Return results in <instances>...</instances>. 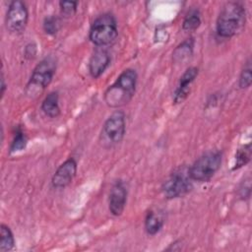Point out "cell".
<instances>
[{
  "mask_svg": "<svg viewBox=\"0 0 252 252\" xmlns=\"http://www.w3.org/2000/svg\"><path fill=\"white\" fill-rule=\"evenodd\" d=\"M138 74L135 69L127 68L121 72L116 81L109 86L103 95L107 106L118 108L127 104L135 94Z\"/></svg>",
  "mask_w": 252,
  "mask_h": 252,
  "instance_id": "cell-1",
  "label": "cell"
},
{
  "mask_svg": "<svg viewBox=\"0 0 252 252\" xmlns=\"http://www.w3.org/2000/svg\"><path fill=\"white\" fill-rule=\"evenodd\" d=\"M246 10L239 2H227L221 8L217 22L216 32L222 38H230L245 28Z\"/></svg>",
  "mask_w": 252,
  "mask_h": 252,
  "instance_id": "cell-2",
  "label": "cell"
},
{
  "mask_svg": "<svg viewBox=\"0 0 252 252\" xmlns=\"http://www.w3.org/2000/svg\"><path fill=\"white\" fill-rule=\"evenodd\" d=\"M118 35V28L115 17L110 13L97 16L91 25L89 32L90 40L96 46H104L112 43Z\"/></svg>",
  "mask_w": 252,
  "mask_h": 252,
  "instance_id": "cell-3",
  "label": "cell"
},
{
  "mask_svg": "<svg viewBox=\"0 0 252 252\" xmlns=\"http://www.w3.org/2000/svg\"><path fill=\"white\" fill-rule=\"evenodd\" d=\"M222 154L220 151H209L200 156L188 167V172L193 181L207 182L220 168Z\"/></svg>",
  "mask_w": 252,
  "mask_h": 252,
  "instance_id": "cell-4",
  "label": "cell"
},
{
  "mask_svg": "<svg viewBox=\"0 0 252 252\" xmlns=\"http://www.w3.org/2000/svg\"><path fill=\"white\" fill-rule=\"evenodd\" d=\"M56 71V60L53 56L44 57L33 68L27 84L26 92L29 95L42 92L52 81Z\"/></svg>",
  "mask_w": 252,
  "mask_h": 252,
  "instance_id": "cell-5",
  "label": "cell"
},
{
  "mask_svg": "<svg viewBox=\"0 0 252 252\" xmlns=\"http://www.w3.org/2000/svg\"><path fill=\"white\" fill-rule=\"evenodd\" d=\"M126 133V116L121 110L112 112L104 121L99 142L105 148H111L122 142Z\"/></svg>",
  "mask_w": 252,
  "mask_h": 252,
  "instance_id": "cell-6",
  "label": "cell"
},
{
  "mask_svg": "<svg viewBox=\"0 0 252 252\" xmlns=\"http://www.w3.org/2000/svg\"><path fill=\"white\" fill-rule=\"evenodd\" d=\"M192 182L188 167L179 166L174 169L162 183L161 191L166 199L183 197L192 189Z\"/></svg>",
  "mask_w": 252,
  "mask_h": 252,
  "instance_id": "cell-7",
  "label": "cell"
},
{
  "mask_svg": "<svg viewBox=\"0 0 252 252\" xmlns=\"http://www.w3.org/2000/svg\"><path fill=\"white\" fill-rule=\"evenodd\" d=\"M29 20V12L26 4L21 0H14L9 3L5 26L11 33H21L25 31Z\"/></svg>",
  "mask_w": 252,
  "mask_h": 252,
  "instance_id": "cell-8",
  "label": "cell"
},
{
  "mask_svg": "<svg viewBox=\"0 0 252 252\" xmlns=\"http://www.w3.org/2000/svg\"><path fill=\"white\" fill-rule=\"evenodd\" d=\"M128 196V189L126 183L119 179L116 180L109 191L108 196V210L110 214L114 217H119L122 215Z\"/></svg>",
  "mask_w": 252,
  "mask_h": 252,
  "instance_id": "cell-9",
  "label": "cell"
},
{
  "mask_svg": "<svg viewBox=\"0 0 252 252\" xmlns=\"http://www.w3.org/2000/svg\"><path fill=\"white\" fill-rule=\"evenodd\" d=\"M78 169L77 161L74 158H69L63 161L55 170L51 178V185L55 189L67 187L75 178Z\"/></svg>",
  "mask_w": 252,
  "mask_h": 252,
  "instance_id": "cell-10",
  "label": "cell"
},
{
  "mask_svg": "<svg viewBox=\"0 0 252 252\" xmlns=\"http://www.w3.org/2000/svg\"><path fill=\"white\" fill-rule=\"evenodd\" d=\"M198 74H199V69L194 66L189 67L184 71V73L180 77L177 87L173 93L172 100H173L174 104L181 103L187 98V96L190 93V90H191V85L197 78Z\"/></svg>",
  "mask_w": 252,
  "mask_h": 252,
  "instance_id": "cell-11",
  "label": "cell"
},
{
  "mask_svg": "<svg viewBox=\"0 0 252 252\" xmlns=\"http://www.w3.org/2000/svg\"><path fill=\"white\" fill-rule=\"evenodd\" d=\"M109 64H110L109 53L102 48L95 49L92 54L88 64L89 73L91 77L94 79H97L98 77H100L104 73L106 68L109 66Z\"/></svg>",
  "mask_w": 252,
  "mask_h": 252,
  "instance_id": "cell-12",
  "label": "cell"
},
{
  "mask_svg": "<svg viewBox=\"0 0 252 252\" xmlns=\"http://www.w3.org/2000/svg\"><path fill=\"white\" fill-rule=\"evenodd\" d=\"M164 224V218L161 213L153 209L149 210L146 214L144 220L145 231L149 235H156L158 233Z\"/></svg>",
  "mask_w": 252,
  "mask_h": 252,
  "instance_id": "cell-13",
  "label": "cell"
},
{
  "mask_svg": "<svg viewBox=\"0 0 252 252\" xmlns=\"http://www.w3.org/2000/svg\"><path fill=\"white\" fill-rule=\"evenodd\" d=\"M40 108L42 112L49 118H56L60 115L59 94L57 92L49 93L41 102Z\"/></svg>",
  "mask_w": 252,
  "mask_h": 252,
  "instance_id": "cell-14",
  "label": "cell"
},
{
  "mask_svg": "<svg viewBox=\"0 0 252 252\" xmlns=\"http://www.w3.org/2000/svg\"><path fill=\"white\" fill-rule=\"evenodd\" d=\"M194 49V38L189 37L182 41L176 46L172 53V58L174 62H183L187 60L193 53Z\"/></svg>",
  "mask_w": 252,
  "mask_h": 252,
  "instance_id": "cell-15",
  "label": "cell"
},
{
  "mask_svg": "<svg viewBox=\"0 0 252 252\" xmlns=\"http://www.w3.org/2000/svg\"><path fill=\"white\" fill-rule=\"evenodd\" d=\"M15 247V238L11 228L5 224L0 225V251L8 252L13 250Z\"/></svg>",
  "mask_w": 252,
  "mask_h": 252,
  "instance_id": "cell-16",
  "label": "cell"
},
{
  "mask_svg": "<svg viewBox=\"0 0 252 252\" xmlns=\"http://www.w3.org/2000/svg\"><path fill=\"white\" fill-rule=\"evenodd\" d=\"M201 25V14L198 9H193L188 12L182 22V30L191 32L196 31Z\"/></svg>",
  "mask_w": 252,
  "mask_h": 252,
  "instance_id": "cell-17",
  "label": "cell"
},
{
  "mask_svg": "<svg viewBox=\"0 0 252 252\" xmlns=\"http://www.w3.org/2000/svg\"><path fill=\"white\" fill-rule=\"evenodd\" d=\"M252 156V150H251V144L248 143L246 145L241 146L235 154V162L232 170L239 169L243 166H245L251 159Z\"/></svg>",
  "mask_w": 252,
  "mask_h": 252,
  "instance_id": "cell-18",
  "label": "cell"
},
{
  "mask_svg": "<svg viewBox=\"0 0 252 252\" xmlns=\"http://www.w3.org/2000/svg\"><path fill=\"white\" fill-rule=\"evenodd\" d=\"M27 144H28L27 135L25 134V132L22 130L21 127H17L13 140L10 145V149H9L10 153L13 154V153H17L25 150V148L27 147Z\"/></svg>",
  "mask_w": 252,
  "mask_h": 252,
  "instance_id": "cell-19",
  "label": "cell"
},
{
  "mask_svg": "<svg viewBox=\"0 0 252 252\" xmlns=\"http://www.w3.org/2000/svg\"><path fill=\"white\" fill-rule=\"evenodd\" d=\"M252 84V67H251V59L248 58L245 62L239 78H238V87L241 90L248 89Z\"/></svg>",
  "mask_w": 252,
  "mask_h": 252,
  "instance_id": "cell-20",
  "label": "cell"
},
{
  "mask_svg": "<svg viewBox=\"0 0 252 252\" xmlns=\"http://www.w3.org/2000/svg\"><path fill=\"white\" fill-rule=\"evenodd\" d=\"M61 27V22L60 19L56 16H47L44 18L43 23H42V28L45 33L49 35H54L58 32L59 29Z\"/></svg>",
  "mask_w": 252,
  "mask_h": 252,
  "instance_id": "cell-21",
  "label": "cell"
},
{
  "mask_svg": "<svg viewBox=\"0 0 252 252\" xmlns=\"http://www.w3.org/2000/svg\"><path fill=\"white\" fill-rule=\"evenodd\" d=\"M78 2L77 1H60L59 7L61 10V13L66 17H71L77 12L78 8Z\"/></svg>",
  "mask_w": 252,
  "mask_h": 252,
  "instance_id": "cell-22",
  "label": "cell"
},
{
  "mask_svg": "<svg viewBox=\"0 0 252 252\" xmlns=\"http://www.w3.org/2000/svg\"><path fill=\"white\" fill-rule=\"evenodd\" d=\"M251 193V185H250V178L248 177L247 180H245L239 187V196L242 200L248 199L250 197Z\"/></svg>",
  "mask_w": 252,
  "mask_h": 252,
  "instance_id": "cell-23",
  "label": "cell"
},
{
  "mask_svg": "<svg viewBox=\"0 0 252 252\" xmlns=\"http://www.w3.org/2000/svg\"><path fill=\"white\" fill-rule=\"evenodd\" d=\"M35 52H36V46H35V44H33V43H30V44H28V45L26 46L25 54H26V56H27V57H28V56H30V57H33V56H34V54H35Z\"/></svg>",
  "mask_w": 252,
  "mask_h": 252,
  "instance_id": "cell-24",
  "label": "cell"
},
{
  "mask_svg": "<svg viewBox=\"0 0 252 252\" xmlns=\"http://www.w3.org/2000/svg\"><path fill=\"white\" fill-rule=\"evenodd\" d=\"M6 88H7V85H6V82H5L4 72H3V70H2V71H1V85H0V94H1V98L4 96Z\"/></svg>",
  "mask_w": 252,
  "mask_h": 252,
  "instance_id": "cell-25",
  "label": "cell"
}]
</instances>
